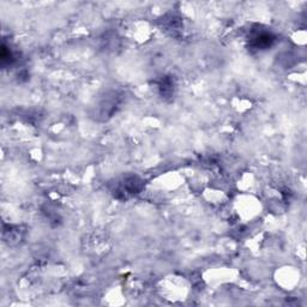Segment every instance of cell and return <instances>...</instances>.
<instances>
[{"label":"cell","mask_w":307,"mask_h":307,"mask_svg":"<svg viewBox=\"0 0 307 307\" xmlns=\"http://www.w3.org/2000/svg\"><path fill=\"white\" fill-rule=\"evenodd\" d=\"M272 41H274V36H272L271 34L262 32L254 34L252 43L254 48H257V50H265V48H269L271 46Z\"/></svg>","instance_id":"2"},{"label":"cell","mask_w":307,"mask_h":307,"mask_svg":"<svg viewBox=\"0 0 307 307\" xmlns=\"http://www.w3.org/2000/svg\"><path fill=\"white\" fill-rule=\"evenodd\" d=\"M142 188V181L139 180L137 177H127L125 180L123 181V184L120 185L116 193H123L124 198H127L129 196H133L140 191Z\"/></svg>","instance_id":"1"}]
</instances>
